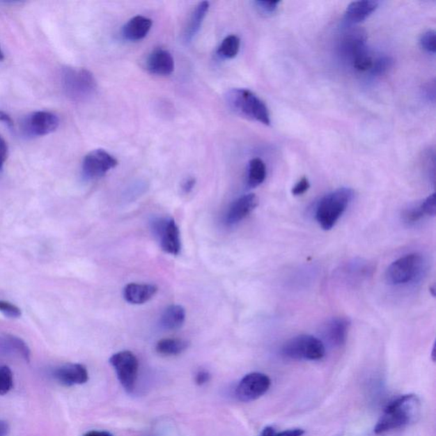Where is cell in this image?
Listing matches in <instances>:
<instances>
[{"instance_id":"cell-28","label":"cell","mask_w":436,"mask_h":436,"mask_svg":"<svg viewBox=\"0 0 436 436\" xmlns=\"http://www.w3.org/2000/svg\"><path fill=\"white\" fill-rule=\"evenodd\" d=\"M392 66V59L389 56L378 57L373 61V66L371 68V72L373 75L380 76L384 75Z\"/></svg>"},{"instance_id":"cell-14","label":"cell","mask_w":436,"mask_h":436,"mask_svg":"<svg viewBox=\"0 0 436 436\" xmlns=\"http://www.w3.org/2000/svg\"><path fill=\"white\" fill-rule=\"evenodd\" d=\"M258 198L254 194L243 195L237 198L228 209L226 221L228 225L239 224L257 208Z\"/></svg>"},{"instance_id":"cell-11","label":"cell","mask_w":436,"mask_h":436,"mask_svg":"<svg viewBox=\"0 0 436 436\" xmlns=\"http://www.w3.org/2000/svg\"><path fill=\"white\" fill-rule=\"evenodd\" d=\"M59 118L48 111H36L29 114L24 120V131L28 135L43 137L56 131Z\"/></svg>"},{"instance_id":"cell-4","label":"cell","mask_w":436,"mask_h":436,"mask_svg":"<svg viewBox=\"0 0 436 436\" xmlns=\"http://www.w3.org/2000/svg\"><path fill=\"white\" fill-rule=\"evenodd\" d=\"M426 270V260L422 255L411 254L403 256L391 263L386 271L389 285L400 286L420 280Z\"/></svg>"},{"instance_id":"cell-42","label":"cell","mask_w":436,"mask_h":436,"mask_svg":"<svg viewBox=\"0 0 436 436\" xmlns=\"http://www.w3.org/2000/svg\"><path fill=\"white\" fill-rule=\"evenodd\" d=\"M3 59H5V54H3L1 45H0V61H3Z\"/></svg>"},{"instance_id":"cell-33","label":"cell","mask_w":436,"mask_h":436,"mask_svg":"<svg viewBox=\"0 0 436 436\" xmlns=\"http://www.w3.org/2000/svg\"><path fill=\"white\" fill-rule=\"evenodd\" d=\"M309 187H311V185H309V179L305 177L301 178L299 181L296 183V185L293 187L292 190L293 194L295 195V196H299V195L307 192Z\"/></svg>"},{"instance_id":"cell-9","label":"cell","mask_w":436,"mask_h":436,"mask_svg":"<svg viewBox=\"0 0 436 436\" xmlns=\"http://www.w3.org/2000/svg\"><path fill=\"white\" fill-rule=\"evenodd\" d=\"M118 166V160L103 149H95L84 158L83 174L87 179L103 177Z\"/></svg>"},{"instance_id":"cell-10","label":"cell","mask_w":436,"mask_h":436,"mask_svg":"<svg viewBox=\"0 0 436 436\" xmlns=\"http://www.w3.org/2000/svg\"><path fill=\"white\" fill-rule=\"evenodd\" d=\"M155 234L159 237L160 244L166 254L177 256L181 251L180 231L175 221L171 218H162L154 221Z\"/></svg>"},{"instance_id":"cell-34","label":"cell","mask_w":436,"mask_h":436,"mask_svg":"<svg viewBox=\"0 0 436 436\" xmlns=\"http://www.w3.org/2000/svg\"><path fill=\"white\" fill-rule=\"evenodd\" d=\"M7 158H8V144L3 139V137L0 135V171L5 166Z\"/></svg>"},{"instance_id":"cell-25","label":"cell","mask_w":436,"mask_h":436,"mask_svg":"<svg viewBox=\"0 0 436 436\" xmlns=\"http://www.w3.org/2000/svg\"><path fill=\"white\" fill-rule=\"evenodd\" d=\"M240 47V40L238 36H229L221 42L217 49V54L224 59H232L238 55Z\"/></svg>"},{"instance_id":"cell-22","label":"cell","mask_w":436,"mask_h":436,"mask_svg":"<svg viewBox=\"0 0 436 436\" xmlns=\"http://www.w3.org/2000/svg\"><path fill=\"white\" fill-rule=\"evenodd\" d=\"M267 171L265 162L261 159H252L248 167V185L256 187L261 185L266 178Z\"/></svg>"},{"instance_id":"cell-8","label":"cell","mask_w":436,"mask_h":436,"mask_svg":"<svg viewBox=\"0 0 436 436\" xmlns=\"http://www.w3.org/2000/svg\"><path fill=\"white\" fill-rule=\"evenodd\" d=\"M271 380L265 373H251L246 375L236 388V396L243 403L258 400L267 392Z\"/></svg>"},{"instance_id":"cell-7","label":"cell","mask_w":436,"mask_h":436,"mask_svg":"<svg viewBox=\"0 0 436 436\" xmlns=\"http://www.w3.org/2000/svg\"><path fill=\"white\" fill-rule=\"evenodd\" d=\"M117 374L118 380L127 392L133 391L139 375V363L135 355L131 351H120L110 358Z\"/></svg>"},{"instance_id":"cell-24","label":"cell","mask_w":436,"mask_h":436,"mask_svg":"<svg viewBox=\"0 0 436 436\" xmlns=\"http://www.w3.org/2000/svg\"><path fill=\"white\" fill-rule=\"evenodd\" d=\"M2 338L5 346L9 347V349L11 350L16 351L26 362L30 361V359H31V350H30L28 344L24 340L10 334L3 335Z\"/></svg>"},{"instance_id":"cell-12","label":"cell","mask_w":436,"mask_h":436,"mask_svg":"<svg viewBox=\"0 0 436 436\" xmlns=\"http://www.w3.org/2000/svg\"><path fill=\"white\" fill-rule=\"evenodd\" d=\"M350 321L344 317H335L322 327L324 338L332 347H341L346 343Z\"/></svg>"},{"instance_id":"cell-40","label":"cell","mask_w":436,"mask_h":436,"mask_svg":"<svg viewBox=\"0 0 436 436\" xmlns=\"http://www.w3.org/2000/svg\"><path fill=\"white\" fill-rule=\"evenodd\" d=\"M83 436H114L112 434H110L109 432L107 431H100V430H91L86 432L85 435Z\"/></svg>"},{"instance_id":"cell-29","label":"cell","mask_w":436,"mask_h":436,"mask_svg":"<svg viewBox=\"0 0 436 436\" xmlns=\"http://www.w3.org/2000/svg\"><path fill=\"white\" fill-rule=\"evenodd\" d=\"M436 37L434 30H428L424 33L420 39L421 47L426 52L435 54L436 51Z\"/></svg>"},{"instance_id":"cell-37","label":"cell","mask_w":436,"mask_h":436,"mask_svg":"<svg viewBox=\"0 0 436 436\" xmlns=\"http://www.w3.org/2000/svg\"><path fill=\"white\" fill-rule=\"evenodd\" d=\"M304 434V431L301 428H293V430H288L277 433L275 436H302Z\"/></svg>"},{"instance_id":"cell-21","label":"cell","mask_w":436,"mask_h":436,"mask_svg":"<svg viewBox=\"0 0 436 436\" xmlns=\"http://www.w3.org/2000/svg\"><path fill=\"white\" fill-rule=\"evenodd\" d=\"M189 343L186 340L180 338H164L160 340L156 344L157 353L166 355V357H173L185 352L189 348Z\"/></svg>"},{"instance_id":"cell-41","label":"cell","mask_w":436,"mask_h":436,"mask_svg":"<svg viewBox=\"0 0 436 436\" xmlns=\"http://www.w3.org/2000/svg\"><path fill=\"white\" fill-rule=\"evenodd\" d=\"M277 432L275 431L273 427H266L265 430H263L261 436H275Z\"/></svg>"},{"instance_id":"cell-17","label":"cell","mask_w":436,"mask_h":436,"mask_svg":"<svg viewBox=\"0 0 436 436\" xmlns=\"http://www.w3.org/2000/svg\"><path fill=\"white\" fill-rule=\"evenodd\" d=\"M378 3L372 0H361L350 3L344 17L350 24H359L369 17L377 10Z\"/></svg>"},{"instance_id":"cell-39","label":"cell","mask_w":436,"mask_h":436,"mask_svg":"<svg viewBox=\"0 0 436 436\" xmlns=\"http://www.w3.org/2000/svg\"><path fill=\"white\" fill-rule=\"evenodd\" d=\"M10 433L9 424L6 421L0 419V436H7Z\"/></svg>"},{"instance_id":"cell-18","label":"cell","mask_w":436,"mask_h":436,"mask_svg":"<svg viewBox=\"0 0 436 436\" xmlns=\"http://www.w3.org/2000/svg\"><path fill=\"white\" fill-rule=\"evenodd\" d=\"M151 19L136 16L130 20L123 28V36L129 41H139L148 36L152 28Z\"/></svg>"},{"instance_id":"cell-16","label":"cell","mask_w":436,"mask_h":436,"mask_svg":"<svg viewBox=\"0 0 436 436\" xmlns=\"http://www.w3.org/2000/svg\"><path fill=\"white\" fill-rule=\"evenodd\" d=\"M157 290L155 285L131 283L124 289V298L132 304H143L154 297Z\"/></svg>"},{"instance_id":"cell-1","label":"cell","mask_w":436,"mask_h":436,"mask_svg":"<svg viewBox=\"0 0 436 436\" xmlns=\"http://www.w3.org/2000/svg\"><path fill=\"white\" fill-rule=\"evenodd\" d=\"M420 400L416 395L397 398L385 408L384 414L375 426L374 432L382 435L408 426L419 415Z\"/></svg>"},{"instance_id":"cell-35","label":"cell","mask_w":436,"mask_h":436,"mask_svg":"<svg viewBox=\"0 0 436 436\" xmlns=\"http://www.w3.org/2000/svg\"><path fill=\"white\" fill-rule=\"evenodd\" d=\"M210 380V375L208 372H206L205 370L198 371L195 376V382L198 385H204L208 384V382Z\"/></svg>"},{"instance_id":"cell-15","label":"cell","mask_w":436,"mask_h":436,"mask_svg":"<svg viewBox=\"0 0 436 436\" xmlns=\"http://www.w3.org/2000/svg\"><path fill=\"white\" fill-rule=\"evenodd\" d=\"M147 68L152 74L170 75L173 72L175 68L173 57L166 49H156L148 56Z\"/></svg>"},{"instance_id":"cell-23","label":"cell","mask_w":436,"mask_h":436,"mask_svg":"<svg viewBox=\"0 0 436 436\" xmlns=\"http://www.w3.org/2000/svg\"><path fill=\"white\" fill-rule=\"evenodd\" d=\"M350 59L355 70L359 72L370 70L374 61L368 49L366 47V45L355 51L350 56Z\"/></svg>"},{"instance_id":"cell-32","label":"cell","mask_w":436,"mask_h":436,"mask_svg":"<svg viewBox=\"0 0 436 436\" xmlns=\"http://www.w3.org/2000/svg\"><path fill=\"white\" fill-rule=\"evenodd\" d=\"M255 3L262 13L272 14L277 10L280 1H257Z\"/></svg>"},{"instance_id":"cell-6","label":"cell","mask_w":436,"mask_h":436,"mask_svg":"<svg viewBox=\"0 0 436 436\" xmlns=\"http://www.w3.org/2000/svg\"><path fill=\"white\" fill-rule=\"evenodd\" d=\"M281 354L296 361H319L326 354L322 340L312 335L294 336L284 343Z\"/></svg>"},{"instance_id":"cell-26","label":"cell","mask_w":436,"mask_h":436,"mask_svg":"<svg viewBox=\"0 0 436 436\" xmlns=\"http://www.w3.org/2000/svg\"><path fill=\"white\" fill-rule=\"evenodd\" d=\"M14 378L13 371L9 366H0V396H5L13 388Z\"/></svg>"},{"instance_id":"cell-27","label":"cell","mask_w":436,"mask_h":436,"mask_svg":"<svg viewBox=\"0 0 436 436\" xmlns=\"http://www.w3.org/2000/svg\"><path fill=\"white\" fill-rule=\"evenodd\" d=\"M426 213H424L422 205L419 204L411 206L407 209H405L403 212V219L405 223L408 224H414L418 223L419 221L422 220L426 217Z\"/></svg>"},{"instance_id":"cell-30","label":"cell","mask_w":436,"mask_h":436,"mask_svg":"<svg viewBox=\"0 0 436 436\" xmlns=\"http://www.w3.org/2000/svg\"><path fill=\"white\" fill-rule=\"evenodd\" d=\"M0 312L11 319H18L22 316L21 309L17 305L5 300H0Z\"/></svg>"},{"instance_id":"cell-13","label":"cell","mask_w":436,"mask_h":436,"mask_svg":"<svg viewBox=\"0 0 436 436\" xmlns=\"http://www.w3.org/2000/svg\"><path fill=\"white\" fill-rule=\"evenodd\" d=\"M55 380L64 386L81 385L89 380V373L85 366L78 363H70L54 371Z\"/></svg>"},{"instance_id":"cell-2","label":"cell","mask_w":436,"mask_h":436,"mask_svg":"<svg viewBox=\"0 0 436 436\" xmlns=\"http://www.w3.org/2000/svg\"><path fill=\"white\" fill-rule=\"evenodd\" d=\"M228 108L233 112L248 120L270 124L269 109L257 95L247 89H232L225 95Z\"/></svg>"},{"instance_id":"cell-20","label":"cell","mask_w":436,"mask_h":436,"mask_svg":"<svg viewBox=\"0 0 436 436\" xmlns=\"http://www.w3.org/2000/svg\"><path fill=\"white\" fill-rule=\"evenodd\" d=\"M186 311L185 308L180 305H171L163 313L160 324L166 330L173 331L181 328L185 324Z\"/></svg>"},{"instance_id":"cell-36","label":"cell","mask_w":436,"mask_h":436,"mask_svg":"<svg viewBox=\"0 0 436 436\" xmlns=\"http://www.w3.org/2000/svg\"><path fill=\"white\" fill-rule=\"evenodd\" d=\"M195 183H196V180L193 178H189L185 180V182L182 183V190L183 192L186 194H189L194 189L195 186Z\"/></svg>"},{"instance_id":"cell-19","label":"cell","mask_w":436,"mask_h":436,"mask_svg":"<svg viewBox=\"0 0 436 436\" xmlns=\"http://www.w3.org/2000/svg\"><path fill=\"white\" fill-rule=\"evenodd\" d=\"M209 8L210 3L208 1L201 2L195 7L185 29V40L187 43L192 40L197 33L200 31L202 22L204 21Z\"/></svg>"},{"instance_id":"cell-38","label":"cell","mask_w":436,"mask_h":436,"mask_svg":"<svg viewBox=\"0 0 436 436\" xmlns=\"http://www.w3.org/2000/svg\"><path fill=\"white\" fill-rule=\"evenodd\" d=\"M0 122L2 123L8 125L9 127H13L14 125V121L13 118L9 116L8 114L6 112H3V111H0Z\"/></svg>"},{"instance_id":"cell-31","label":"cell","mask_w":436,"mask_h":436,"mask_svg":"<svg viewBox=\"0 0 436 436\" xmlns=\"http://www.w3.org/2000/svg\"><path fill=\"white\" fill-rule=\"evenodd\" d=\"M424 213L426 217H435L436 212L435 194H431L426 200L421 202Z\"/></svg>"},{"instance_id":"cell-5","label":"cell","mask_w":436,"mask_h":436,"mask_svg":"<svg viewBox=\"0 0 436 436\" xmlns=\"http://www.w3.org/2000/svg\"><path fill=\"white\" fill-rule=\"evenodd\" d=\"M65 93L72 101H84L97 90V80L86 68H64L62 75Z\"/></svg>"},{"instance_id":"cell-3","label":"cell","mask_w":436,"mask_h":436,"mask_svg":"<svg viewBox=\"0 0 436 436\" xmlns=\"http://www.w3.org/2000/svg\"><path fill=\"white\" fill-rule=\"evenodd\" d=\"M354 191L350 187H340L321 198L316 206L317 223L324 231L334 228L353 200Z\"/></svg>"}]
</instances>
